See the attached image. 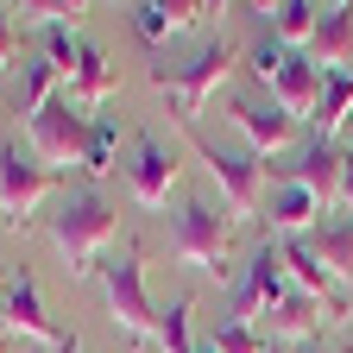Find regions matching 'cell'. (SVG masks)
<instances>
[{
    "label": "cell",
    "instance_id": "obj_1",
    "mask_svg": "<svg viewBox=\"0 0 353 353\" xmlns=\"http://www.w3.org/2000/svg\"><path fill=\"white\" fill-rule=\"evenodd\" d=\"M44 228H51V246H57L70 278H101V252L120 234V208L101 190H70Z\"/></svg>",
    "mask_w": 353,
    "mask_h": 353
},
{
    "label": "cell",
    "instance_id": "obj_2",
    "mask_svg": "<svg viewBox=\"0 0 353 353\" xmlns=\"http://www.w3.org/2000/svg\"><path fill=\"white\" fill-rule=\"evenodd\" d=\"M234 57H240V44L214 32V38L202 44L190 63H170V70H164V63H152V88L170 101V114L183 120V126H196V120H202V108H208V95H214L221 82H228Z\"/></svg>",
    "mask_w": 353,
    "mask_h": 353
},
{
    "label": "cell",
    "instance_id": "obj_3",
    "mask_svg": "<svg viewBox=\"0 0 353 353\" xmlns=\"http://www.w3.org/2000/svg\"><path fill=\"white\" fill-rule=\"evenodd\" d=\"M183 139H190V152L208 164V176H214L221 202H228V214H234V221H259V214H265V164H259L252 152L214 145L202 126H183Z\"/></svg>",
    "mask_w": 353,
    "mask_h": 353
},
{
    "label": "cell",
    "instance_id": "obj_4",
    "mask_svg": "<svg viewBox=\"0 0 353 353\" xmlns=\"http://www.w3.org/2000/svg\"><path fill=\"white\" fill-rule=\"evenodd\" d=\"M228 246H234V214H221L208 196H190L170 228V259L202 278H221L228 272Z\"/></svg>",
    "mask_w": 353,
    "mask_h": 353
},
{
    "label": "cell",
    "instance_id": "obj_5",
    "mask_svg": "<svg viewBox=\"0 0 353 353\" xmlns=\"http://www.w3.org/2000/svg\"><path fill=\"white\" fill-rule=\"evenodd\" d=\"M101 303H108V322L126 334V341H158V309L145 296V259L139 252H120L101 265Z\"/></svg>",
    "mask_w": 353,
    "mask_h": 353
},
{
    "label": "cell",
    "instance_id": "obj_6",
    "mask_svg": "<svg viewBox=\"0 0 353 353\" xmlns=\"http://www.w3.org/2000/svg\"><path fill=\"white\" fill-rule=\"evenodd\" d=\"M88 126H95V120H88V114L63 95V88H57V95L26 120V145H32V158H38L44 170H63V164H82V152H88Z\"/></svg>",
    "mask_w": 353,
    "mask_h": 353
},
{
    "label": "cell",
    "instance_id": "obj_7",
    "mask_svg": "<svg viewBox=\"0 0 353 353\" xmlns=\"http://www.w3.org/2000/svg\"><path fill=\"white\" fill-rule=\"evenodd\" d=\"M51 190H57V170H44L32 158V145H19V139L0 145V208H7V221L38 214L51 202Z\"/></svg>",
    "mask_w": 353,
    "mask_h": 353
},
{
    "label": "cell",
    "instance_id": "obj_8",
    "mask_svg": "<svg viewBox=\"0 0 353 353\" xmlns=\"http://www.w3.org/2000/svg\"><path fill=\"white\" fill-rule=\"evenodd\" d=\"M228 120H234V132L252 145V158L265 164V158H278V152H290L296 145V132H303V120L296 114H284L278 101H252V95H240V101H228Z\"/></svg>",
    "mask_w": 353,
    "mask_h": 353
},
{
    "label": "cell",
    "instance_id": "obj_9",
    "mask_svg": "<svg viewBox=\"0 0 353 353\" xmlns=\"http://www.w3.org/2000/svg\"><path fill=\"white\" fill-rule=\"evenodd\" d=\"M290 296V272H284V252L265 240L259 252H252V265H246V278H240V290H234V322H259L272 303H284Z\"/></svg>",
    "mask_w": 353,
    "mask_h": 353
},
{
    "label": "cell",
    "instance_id": "obj_10",
    "mask_svg": "<svg viewBox=\"0 0 353 353\" xmlns=\"http://www.w3.org/2000/svg\"><path fill=\"white\" fill-rule=\"evenodd\" d=\"M0 328H7V334H19V341H38V347H63V334L70 328H57L51 316H44V296H38V284L19 272L13 284H7V296H0Z\"/></svg>",
    "mask_w": 353,
    "mask_h": 353
},
{
    "label": "cell",
    "instance_id": "obj_11",
    "mask_svg": "<svg viewBox=\"0 0 353 353\" xmlns=\"http://www.w3.org/2000/svg\"><path fill=\"white\" fill-rule=\"evenodd\" d=\"M176 176H183V158H176L170 145L158 139H139V152H132V170H126V190L139 208H164L170 190H176Z\"/></svg>",
    "mask_w": 353,
    "mask_h": 353
},
{
    "label": "cell",
    "instance_id": "obj_12",
    "mask_svg": "<svg viewBox=\"0 0 353 353\" xmlns=\"http://www.w3.org/2000/svg\"><path fill=\"white\" fill-rule=\"evenodd\" d=\"M341 170H347V145L341 139H309L296 164H278V183H303L309 196L334 202L341 196Z\"/></svg>",
    "mask_w": 353,
    "mask_h": 353
},
{
    "label": "cell",
    "instance_id": "obj_13",
    "mask_svg": "<svg viewBox=\"0 0 353 353\" xmlns=\"http://www.w3.org/2000/svg\"><path fill=\"white\" fill-rule=\"evenodd\" d=\"M328 328V309L316 303V296H303V290H290L284 303H272V309H265V316H259V334L265 341H290V347H309V341H316Z\"/></svg>",
    "mask_w": 353,
    "mask_h": 353
},
{
    "label": "cell",
    "instance_id": "obj_14",
    "mask_svg": "<svg viewBox=\"0 0 353 353\" xmlns=\"http://www.w3.org/2000/svg\"><path fill=\"white\" fill-rule=\"evenodd\" d=\"M265 95H272L284 114H296V120H309L316 114V95H322V70L309 63L303 51H284V63L265 76Z\"/></svg>",
    "mask_w": 353,
    "mask_h": 353
},
{
    "label": "cell",
    "instance_id": "obj_15",
    "mask_svg": "<svg viewBox=\"0 0 353 353\" xmlns=\"http://www.w3.org/2000/svg\"><path fill=\"white\" fill-rule=\"evenodd\" d=\"M309 63H316L322 76H341L353 70V0H334V7H322V26L316 38H309Z\"/></svg>",
    "mask_w": 353,
    "mask_h": 353
},
{
    "label": "cell",
    "instance_id": "obj_16",
    "mask_svg": "<svg viewBox=\"0 0 353 353\" xmlns=\"http://www.w3.org/2000/svg\"><path fill=\"white\" fill-rule=\"evenodd\" d=\"M328 214L322 196H309L303 183H272L265 190V221L284 234V240H303V234H316V221Z\"/></svg>",
    "mask_w": 353,
    "mask_h": 353
},
{
    "label": "cell",
    "instance_id": "obj_17",
    "mask_svg": "<svg viewBox=\"0 0 353 353\" xmlns=\"http://www.w3.org/2000/svg\"><path fill=\"white\" fill-rule=\"evenodd\" d=\"M63 95L88 114V120H95L101 108H108V95H114V63L95 51V44H82V57H76V70L63 76Z\"/></svg>",
    "mask_w": 353,
    "mask_h": 353
},
{
    "label": "cell",
    "instance_id": "obj_18",
    "mask_svg": "<svg viewBox=\"0 0 353 353\" xmlns=\"http://www.w3.org/2000/svg\"><path fill=\"white\" fill-rule=\"evenodd\" d=\"M252 13H265V26H272V38L284 44V51H309V38H316V26H322L316 0H278V7H252Z\"/></svg>",
    "mask_w": 353,
    "mask_h": 353
},
{
    "label": "cell",
    "instance_id": "obj_19",
    "mask_svg": "<svg viewBox=\"0 0 353 353\" xmlns=\"http://www.w3.org/2000/svg\"><path fill=\"white\" fill-rule=\"evenodd\" d=\"M316 139H341L347 132V120H353V70H341V76H322V95H316Z\"/></svg>",
    "mask_w": 353,
    "mask_h": 353
},
{
    "label": "cell",
    "instance_id": "obj_20",
    "mask_svg": "<svg viewBox=\"0 0 353 353\" xmlns=\"http://www.w3.org/2000/svg\"><path fill=\"white\" fill-rule=\"evenodd\" d=\"M309 246L322 252V265L347 284L353 278V214H328V221H316V234H309Z\"/></svg>",
    "mask_w": 353,
    "mask_h": 353
},
{
    "label": "cell",
    "instance_id": "obj_21",
    "mask_svg": "<svg viewBox=\"0 0 353 353\" xmlns=\"http://www.w3.org/2000/svg\"><path fill=\"white\" fill-rule=\"evenodd\" d=\"M120 170V120L95 114V126H88V152H82V176H88V190L108 183V176Z\"/></svg>",
    "mask_w": 353,
    "mask_h": 353
},
{
    "label": "cell",
    "instance_id": "obj_22",
    "mask_svg": "<svg viewBox=\"0 0 353 353\" xmlns=\"http://www.w3.org/2000/svg\"><path fill=\"white\" fill-rule=\"evenodd\" d=\"M158 353H196V296L158 309Z\"/></svg>",
    "mask_w": 353,
    "mask_h": 353
},
{
    "label": "cell",
    "instance_id": "obj_23",
    "mask_svg": "<svg viewBox=\"0 0 353 353\" xmlns=\"http://www.w3.org/2000/svg\"><path fill=\"white\" fill-rule=\"evenodd\" d=\"M57 88H63V76H57V63H51V57H32V63H26V88H19V114L32 120V114H38L44 101H51V95H57Z\"/></svg>",
    "mask_w": 353,
    "mask_h": 353
},
{
    "label": "cell",
    "instance_id": "obj_24",
    "mask_svg": "<svg viewBox=\"0 0 353 353\" xmlns=\"http://www.w3.org/2000/svg\"><path fill=\"white\" fill-rule=\"evenodd\" d=\"M19 26H38V32H51V26H76V13H88L82 0H19Z\"/></svg>",
    "mask_w": 353,
    "mask_h": 353
},
{
    "label": "cell",
    "instance_id": "obj_25",
    "mask_svg": "<svg viewBox=\"0 0 353 353\" xmlns=\"http://www.w3.org/2000/svg\"><path fill=\"white\" fill-rule=\"evenodd\" d=\"M214 347H221V353H265L272 341L259 334V322H234V316H228V322L214 328Z\"/></svg>",
    "mask_w": 353,
    "mask_h": 353
},
{
    "label": "cell",
    "instance_id": "obj_26",
    "mask_svg": "<svg viewBox=\"0 0 353 353\" xmlns=\"http://www.w3.org/2000/svg\"><path fill=\"white\" fill-rule=\"evenodd\" d=\"M132 32H139L145 44H164V38H170V19H164V0H139V7H132Z\"/></svg>",
    "mask_w": 353,
    "mask_h": 353
},
{
    "label": "cell",
    "instance_id": "obj_27",
    "mask_svg": "<svg viewBox=\"0 0 353 353\" xmlns=\"http://www.w3.org/2000/svg\"><path fill=\"white\" fill-rule=\"evenodd\" d=\"M13 63H19V19H13V7H0V76Z\"/></svg>",
    "mask_w": 353,
    "mask_h": 353
},
{
    "label": "cell",
    "instance_id": "obj_28",
    "mask_svg": "<svg viewBox=\"0 0 353 353\" xmlns=\"http://www.w3.org/2000/svg\"><path fill=\"white\" fill-rule=\"evenodd\" d=\"M246 57H252V76L265 82V76H272V70L284 63V44H278V38H265V44H252V51H246Z\"/></svg>",
    "mask_w": 353,
    "mask_h": 353
},
{
    "label": "cell",
    "instance_id": "obj_29",
    "mask_svg": "<svg viewBox=\"0 0 353 353\" xmlns=\"http://www.w3.org/2000/svg\"><path fill=\"white\" fill-rule=\"evenodd\" d=\"M341 208L353 214V152H347V170H341Z\"/></svg>",
    "mask_w": 353,
    "mask_h": 353
},
{
    "label": "cell",
    "instance_id": "obj_30",
    "mask_svg": "<svg viewBox=\"0 0 353 353\" xmlns=\"http://www.w3.org/2000/svg\"><path fill=\"white\" fill-rule=\"evenodd\" d=\"M57 353H82V341H76V328L63 334V347H57Z\"/></svg>",
    "mask_w": 353,
    "mask_h": 353
},
{
    "label": "cell",
    "instance_id": "obj_31",
    "mask_svg": "<svg viewBox=\"0 0 353 353\" xmlns=\"http://www.w3.org/2000/svg\"><path fill=\"white\" fill-rule=\"evenodd\" d=\"M296 353H334V347H316V341H309V347H296Z\"/></svg>",
    "mask_w": 353,
    "mask_h": 353
},
{
    "label": "cell",
    "instance_id": "obj_32",
    "mask_svg": "<svg viewBox=\"0 0 353 353\" xmlns=\"http://www.w3.org/2000/svg\"><path fill=\"white\" fill-rule=\"evenodd\" d=\"M196 353H221V347H214V341H202V347H196Z\"/></svg>",
    "mask_w": 353,
    "mask_h": 353
},
{
    "label": "cell",
    "instance_id": "obj_33",
    "mask_svg": "<svg viewBox=\"0 0 353 353\" xmlns=\"http://www.w3.org/2000/svg\"><path fill=\"white\" fill-rule=\"evenodd\" d=\"M0 296H7V278H0Z\"/></svg>",
    "mask_w": 353,
    "mask_h": 353
},
{
    "label": "cell",
    "instance_id": "obj_34",
    "mask_svg": "<svg viewBox=\"0 0 353 353\" xmlns=\"http://www.w3.org/2000/svg\"><path fill=\"white\" fill-rule=\"evenodd\" d=\"M0 221H7V208H0Z\"/></svg>",
    "mask_w": 353,
    "mask_h": 353
},
{
    "label": "cell",
    "instance_id": "obj_35",
    "mask_svg": "<svg viewBox=\"0 0 353 353\" xmlns=\"http://www.w3.org/2000/svg\"><path fill=\"white\" fill-rule=\"evenodd\" d=\"M265 353H278V347H265Z\"/></svg>",
    "mask_w": 353,
    "mask_h": 353
}]
</instances>
